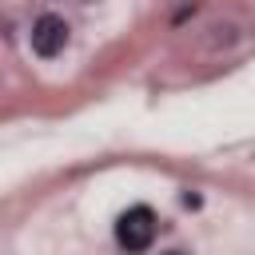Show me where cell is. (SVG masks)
<instances>
[{
	"mask_svg": "<svg viewBox=\"0 0 255 255\" xmlns=\"http://www.w3.org/2000/svg\"><path fill=\"white\" fill-rule=\"evenodd\" d=\"M151 235H155V215H151L147 207L124 211L120 223H116V239H120V247H128V251H147Z\"/></svg>",
	"mask_w": 255,
	"mask_h": 255,
	"instance_id": "cell-1",
	"label": "cell"
},
{
	"mask_svg": "<svg viewBox=\"0 0 255 255\" xmlns=\"http://www.w3.org/2000/svg\"><path fill=\"white\" fill-rule=\"evenodd\" d=\"M64 44H68V24H64V16L44 12V16L32 24V52L44 56V60H52V56L64 52Z\"/></svg>",
	"mask_w": 255,
	"mask_h": 255,
	"instance_id": "cell-2",
	"label": "cell"
},
{
	"mask_svg": "<svg viewBox=\"0 0 255 255\" xmlns=\"http://www.w3.org/2000/svg\"><path fill=\"white\" fill-rule=\"evenodd\" d=\"M167 255H183V251H167Z\"/></svg>",
	"mask_w": 255,
	"mask_h": 255,
	"instance_id": "cell-3",
	"label": "cell"
}]
</instances>
